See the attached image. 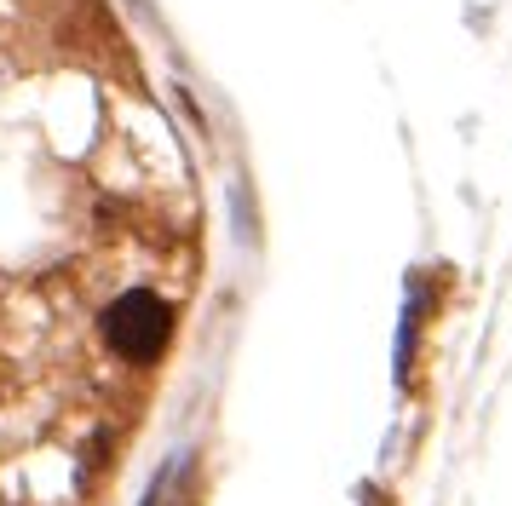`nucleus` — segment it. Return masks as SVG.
<instances>
[{
	"mask_svg": "<svg viewBox=\"0 0 512 506\" xmlns=\"http://www.w3.org/2000/svg\"><path fill=\"white\" fill-rule=\"evenodd\" d=\"M167 334H173V305L150 288H133L104 311V340L127 363H156L167 351Z\"/></svg>",
	"mask_w": 512,
	"mask_h": 506,
	"instance_id": "1",
	"label": "nucleus"
}]
</instances>
